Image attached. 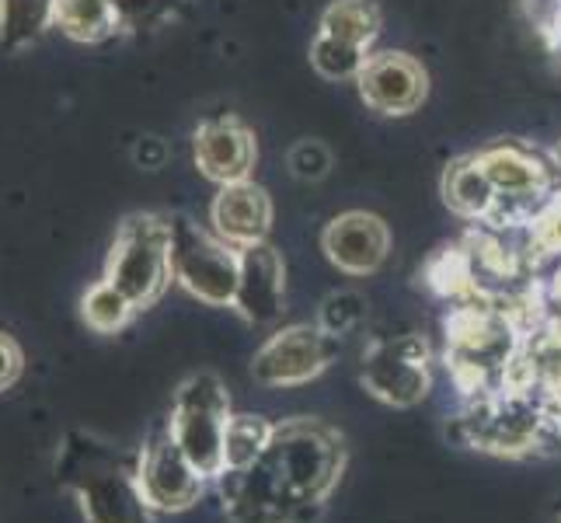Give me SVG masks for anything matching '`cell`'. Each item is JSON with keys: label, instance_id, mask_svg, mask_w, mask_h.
Returning <instances> with one entry per match:
<instances>
[{"label": "cell", "instance_id": "1", "mask_svg": "<svg viewBox=\"0 0 561 523\" xmlns=\"http://www.w3.org/2000/svg\"><path fill=\"white\" fill-rule=\"evenodd\" d=\"M345 447L321 422H286L273 430L259 461L220 475L230 523H304L314 516L342 475Z\"/></svg>", "mask_w": 561, "mask_h": 523}, {"label": "cell", "instance_id": "2", "mask_svg": "<svg viewBox=\"0 0 561 523\" xmlns=\"http://www.w3.org/2000/svg\"><path fill=\"white\" fill-rule=\"evenodd\" d=\"M56 481L77 499L88 523H150V507L137 486V461L94 433H67L56 454Z\"/></svg>", "mask_w": 561, "mask_h": 523}, {"label": "cell", "instance_id": "3", "mask_svg": "<svg viewBox=\"0 0 561 523\" xmlns=\"http://www.w3.org/2000/svg\"><path fill=\"white\" fill-rule=\"evenodd\" d=\"M105 280L137 311H147V307L158 304L168 283L175 280V265H171V217H161V213H129L119 230H115L105 262Z\"/></svg>", "mask_w": 561, "mask_h": 523}, {"label": "cell", "instance_id": "4", "mask_svg": "<svg viewBox=\"0 0 561 523\" xmlns=\"http://www.w3.org/2000/svg\"><path fill=\"white\" fill-rule=\"evenodd\" d=\"M230 425V398L217 374H192L171 401L168 430L206 481L224 475V443Z\"/></svg>", "mask_w": 561, "mask_h": 523}, {"label": "cell", "instance_id": "5", "mask_svg": "<svg viewBox=\"0 0 561 523\" xmlns=\"http://www.w3.org/2000/svg\"><path fill=\"white\" fill-rule=\"evenodd\" d=\"M171 265H175V280L196 300L209 307H234L241 251L206 235L185 213L171 217Z\"/></svg>", "mask_w": 561, "mask_h": 523}, {"label": "cell", "instance_id": "6", "mask_svg": "<svg viewBox=\"0 0 561 523\" xmlns=\"http://www.w3.org/2000/svg\"><path fill=\"white\" fill-rule=\"evenodd\" d=\"M137 486L150 513H182L203 499L206 478L185 457L168 425H161L137 454Z\"/></svg>", "mask_w": 561, "mask_h": 523}, {"label": "cell", "instance_id": "7", "mask_svg": "<svg viewBox=\"0 0 561 523\" xmlns=\"http://www.w3.org/2000/svg\"><path fill=\"white\" fill-rule=\"evenodd\" d=\"M363 384L387 405L409 409L430 395V345L419 336L383 339L370 349L363 366Z\"/></svg>", "mask_w": 561, "mask_h": 523}, {"label": "cell", "instance_id": "8", "mask_svg": "<svg viewBox=\"0 0 561 523\" xmlns=\"http://www.w3.org/2000/svg\"><path fill=\"white\" fill-rule=\"evenodd\" d=\"M339 339L328 336L321 325H294L268 339L251 363V374L268 387H294L318 377L332 363Z\"/></svg>", "mask_w": 561, "mask_h": 523}, {"label": "cell", "instance_id": "9", "mask_svg": "<svg viewBox=\"0 0 561 523\" xmlns=\"http://www.w3.org/2000/svg\"><path fill=\"white\" fill-rule=\"evenodd\" d=\"M192 154L206 179L220 185L244 182L255 168V137L234 115H213L199 123L196 137H192Z\"/></svg>", "mask_w": 561, "mask_h": 523}, {"label": "cell", "instance_id": "10", "mask_svg": "<svg viewBox=\"0 0 561 523\" xmlns=\"http://www.w3.org/2000/svg\"><path fill=\"white\" fill-rule=\"evenodd\" d=\"M286 297V265L273 245H248L241 248V276L234 311L248 325H273L283 315Z\"/></svg>", "mask_w": 561, "mask_h": 523}, {"label": "cell", "instance_id": "11", "mask_svg": "<svg viewBox=\"0 0 561 523\" xmlns=\"http://www.w3.org/2000/svg\"><path fill=\"white\" fill-rule=\"evenodd\" d=\"M356 81L366 105L383 115H409L425 99V70L409 53L370 56Z\"/></svg>", "mask_w": 561, "mask_h": 523}, {"label": "cell", "instance_id": "12", "mask_svg": "<svg viewBox=\"0 0 561 523\" xmlns=\"http://www.w3.org/2000/svg\"><path fill=\"white\" fill-rule=\"evenodd\" d=\"M324 251L350 276L377 273L391 251V230L374 213H342L324 230Z\"/></svg>", "mask_w": 561, "mask_h": 523}, {"label": "cell", "instance_id": "13", "mask_svg": "<svg viewBox=\"0 0 561 523\" xmlns=\"http://www.w3.org/2000/svg\"><path fill=\"white\" fill-rule=\"evenodd\" d=\"M209 213H213V227H217L220 241H227L238 251L265 241L268 224H273V203H268L265 189H259L248 179L220 185Z\"/></svg>", "mask_w": 561, "mask_h": 523}, {"label": "cell", "instance_id": "14", "mask_svg": "<svg viewBox=\"0 0 561 523\" xmlns=\"http://www.w3.org/2000/svg\"><path fill=\"white\" fill-rule=\"evenodd\" d=\"M443 196L460 213V217L471 220H489V213L495 206V185L489 179L485 164H481L478 154L471 158H460L447 168V179H443Z\"/></svg>", "mask_w": 561, "mask_h": 523}, {"label": "cell", "instance_id": "15", "mask_svg": "<svg viewBox=\"0 0 561 523\" xmlns=\"http://www.w3.org/2000/svg\"><path fill=\"white\" fill-rule=\"evenodd\" d=\"M56 29L73 43H105L119 29L112 0H56Z\"/></svg>", "mask_w": 561, "mask_h": 523}, {"label": "cell", "instance_id": "16", "mask_svg": "<svg viewBox=\"0 0 561 523\" xmlns=\"http://www.w3.org/2000/svg\"><path fill=\"white\" fill-rule=\"evenodd\" d=\"M56 25V0H0V43L22 53Z\"/></svg>", "mask_w": 561, "mask_h": 523}, {"label": "cell", "instance_id": "17", "mask_svg": "<svg viewBox=\"0 0 561 523\" xmlns=\"http://www.w3.org/2000/svg\"><path fill=\"white\" fill-rule=\"evenodd\" d=\"M321 32L366 49L380 32V11L370 0H335L321 14Z\"/></svg>", "mask_w": 561, "mask_h": 523}, {"label": "cell", "instance_id": "18", "mask_svg": "<svg viewBox=\"0 0 561 523\" xmlns=\"http://www.w3.org/2000/svg\"><path fill=\"white\" fill-rule=\"evenodd\" d=\"M273 422L262 416H230L227 425V443H224V475L227 471H244L259 461L265 443L273 440Z\"/></svg>", "mask_w": 561, "mask_h": 523}, {"label": "cell", "instance_id": "19", "mask_svg": "<svg viewBox=\"0 0 561 523\" xmlns=\"http://www.w3.org/2000/svg\"><path fill=\"white\" fill-rule=\"evenodd\" d=\"M133 315H137V307H133L105 276L81 297V318L91 332H99V336L123 332V328L133 321Z\"/></svg>", "mask_w": 561, "mask_h": 523}, {"label": "cell", "instance_id": "20", "mask_svg": "<svg viewBox=\"0 0 561 523\" xmlns=\"http://www.w3.org/2000/svg\"><path fill=\"white\" fill-rule=\"evenodd\" d=\"M366 49L356 43H345V38L335 35H324L318 32L314 46H311V64L321 77L328 81H350V77H359V70L366 67Z\"/></svg>", "mask_w": 561, "mask_h": 523}, {"label": "cell", "instance_id": "21", "mask_svg": "<svg viewBox=\"0 0 561 523\" xmlns=\"http://www.w3.org/2000/svg\"><path fill=\"white\" fill-rule=\"evenodd\" d=\"M366 318V300L356 294V289H339V294H332L324 304H321V318L318 325L324 328L328 336H345L353 332V328Z\"/></svg>", "mask_w": 561, "mask_h": 523}, {"label": "cell", "instance_id": "22", "mask_svg": "<svg viewBox=\"0 0 561 523\" xmlns=\"http://www.w3.org/2000/svg\"><path fill=\"white\" fill-rule=\"evenodd\" d=\"M286 164H289V174H294V179L321 182L324 174L332 171L335 158H332V150H328V144H321V140H297L286 154Z\"/></svg>", "mask_w": 561, "mask_h": 523}, {"label": "cell", "instance_id": "23", "mask_svg": "<svg viewBox=\"0 0 561 523\" xmlns=\"http://www.w3.org/2000/svg\"><path fill=\"white\" fill-rule=\"evenodd\" d=\"M112 8H115V18H119V29L133 32V29L150 25L153 18L168 8V0H112Z\"/></svg>", "mask_w": 561, "mask_h": 523}, {"label": "cell", "instance_id": "24", "mask_svg": "<svg viewBox=\"0 0 561 523\" xmlns=\"http://www.w3.org/2000/svg\"><path fill=\"white\" fill-rule=\"evenodd\" d=\"M22 374H25V353H22V345H18L14 336L0 332V395H4L8 387H14Z\"/></svg>", "mask_w": 561, "mask_h": 523}, {"label": "cell", "instance_id": "25", "mask_svg": "<svg viewBox=\"0 0 561 523\" xmlns=\"http://www.w3.org/2000/svg\"><path fill=\"white\" fill-rule=\"evenodd\" d=\"M137 158L144 168H161L164 164V144L158 137H147L140 147H137Z\"/></svg>", "mask_w": 561, "mask_h": 523}]
</instances>
